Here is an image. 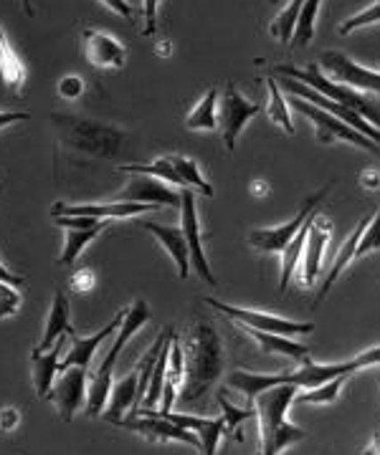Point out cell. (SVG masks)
<instances>
[{"label": "cell", "mask_w": 380, "mask_h": 455, "mask_svg": "<svg viewBox=\"0 0 380 455\" xmlns=\"http://www.w3.org/2000/svg\"><path fill=\"white\" fill-rule=\"evenodd\" d=\"M368 220H370V215H365V218H360L358 220V226L352 228V233L347 235V241L343 245H340V251H337V256H335V263H332L330 274H327V278H325V283H322V291L317 293V304L330 293L332 283L337 281V278L343 276V271H345L347 266L352 263V259H355V251H358V241H360V235H363L365 226H368Z\"/></svg>", "instance_id": "obj_26"}, {"label": "cell", "mask_w": 380, "mask_h": 455, "mask_svg": "<svg viewBox=\"0 0 380 455\" xmlns=\"http://www.w3.org/2000/svg\"><path fill=\"white\" fill-rule=\"evenodd\" d=\"M94 283H97V276H94V271H92V268H79V271L71 276V289H74L77 293L92 291V289H94Z\"/></svg>", "instance_id": "obj_42"}, {"label": "cell", "mask_w": 380, "mask_h": 455, "mask_svg": "<svg viewBox=\"0 0 380 455\" xmlns=\"http://www.w3.org/2000/svg\"><path fill=\"white\" fill-rule=\"evenodd\" d=\"M319 68L330 71L335 76V82L345 84L355 92H370V94H378L380 97V71H373V68H365V66L355 64L350 56L340 53V51H325L319 56Z\"/></svg>", "instance_id": "obj_15"}, {"label": "cell", "mask_w": 380, "mask_h": 455, "mask_svg": "<svg viewBox=\"0 0 380 455\" xmlns=\"http://www.w3.org/2000/svg\"><path fill=\"white\" fill-rule=\"evenodd\" d=\"M163 0H142V36H152L158 28V11Z\"/></svg>", "instance_id": "obj_41"}, {"label": "cell", "mask_w": 380, "mask_h": 455, "mask_svg": "<svg viewBox=\"0 0 380 455\" xmlns=\"http://www.w3.org/2000/svg\"><path fill=\"white\" fill-rule=\"evenodd\" d=\"M112 13H117V16H122V18H127V20H133V8H130V3L127 0H101Z\"/></svg>", "instance_id": "obj_44"}, {"label": "cell", "mask_w": 380, "mask_h": 455, "mask_svg": "<svg viewBox=\"0 0 380 455\" xmlns=\"http://www.w3.org/2000/svg\"><path fill=\"white\" fill-rule=\"evenodd\" d=\"M251 193H254L256 197H262V196H266V193H269V188H266L262 180H256V182L251 185Z\"/></svg>", "instance_id": "obj_49"}, {"label": "cell", "mask_w": 380, "mask_h": 455, "mask_svg": "<svg viewBox=\"0 0 380 455\" xmlns=\"http://www.w3.org/2000/svg\"><path fill=\"white\" fill-rule=\"evenodd\" d=\"M264 112L262 104H254L248 101L239 89L236 84L229 82L226 89H223V99L218 101V130L223 134V145L229 152L236 149V142H239V134L244 132L248 122L256 116V114Z\"/></svg>", "instance_id": "obj_7"}, {"label": "cell", "mask_w": 380, "mask_h": 455, "mask_svg": "<svg viewBox=\"0 0 380 455\" xmlns=\"http://www.w3.org/2000/svg\"><path fill=\"white\" fill-rule=\"evenodd\" d=\"M148 319L150 307L148 301H142V299L134 301L130 309H125L122 324H119L122 329L117 331V337L112 341V347H109V352H107V357L101 359L100 370L86 379V412L92 418H100L101 410L107 405V397H109V390H112V382H115L112 379V370H115V362L119 357V352L137 334V329H142V326L148 324Z\"/></svg>", "instance_id": "obj_3"}, {"label": "cell", "mask_w": 380, "mask_h": 455, "mask_svg": "<svg viewBox=\"0 0 380 455\" xmlns=\"http://www.w3.org/2000/svg\"><path fill=\"white\" fill-rule=\"evenodd\" d=\"M0 79H3V84L8 86V92L13 97L23 94V86H26V79H28V68L23 64L20 53L13 49V44L8 41L3 23H0Z\"/></svg>", "instance_id": "obj_24"}, {"label": "cell", "mask_w": 380, "mask_h": 455, "mask_svg": "<svg viewBox=\"0 0 380 455\" xmlns=\"http://www.w3.org/2000/svg\"><path fill=\"white\" fill-rule=\"evenodd\" d=\"M274 71H277V74H281V76H289V79H297V82L307 84V86H310V89H314L317 94L332 99V101L343 104V107L352 109V112L363 114L365 119H368L373 127H378L380 130V109L378 107H376L370 99L365 97L363 92H355V89H350V86H345V84L330 82V79L322 74V68H319V64H317V61L310 66H304V68L281 64V66H277Z\"/></svg>", "instance_id": "obj_4"}, {"label": "cell", "mask_w": 380, "mask_h": 455, "mask_svg": "<svg viewBox=\"0 0 380 455\" xmlns=\"http://www.w3.org/2000/svg\"><path fill=\"white\" fill-rule=\"evenodd\" d=\"M20 425V412L13 405L0 407V433H13Z\"/></svg>", "instance_id": "obj_43"}, {"label": "cell", "mask_w": 380, "mask_h": 455, "mask_svg": "<svg viewBox=\"0 0 380 455\" xmlns=\"http://www.w3.org/2000/svg\"><path fill=\"white\" fill-rule=\"evenodd\" d=\"M61 347H64V341L61 337L51 344L49 349H41V347H36L34 352H31V377H34V390L36 397H46V392L51 390V385H53V379H56V374H59V357H61Z\"/></svg>", "instance_id": "obj_21"}, {"label": "cell", "mask_w": 380, "mask_h": 455, "mask_svg": "<svg viewBox=\"0 0 380 455\" xmlns=\"http://www.w3.org/2000/svg\"><path fill=\"white\" fill-rule=\"evenodd\" d=\"M82 49L86 61L94 68H122L127 59V49L117 41L115 36L101 33L97 28H84Z\"/></svg>", "instance_id": "obj_18"}, {"label": "cell", "mask_w": 380, "mask_h": 455, "mask_svg": "<svg viewBox=\"0 0 380 455\" xmlns=\"http://www.w3.org/2000/svg\"><path fill=\"white\" fill-rule=\"evenodd\" d=\"M289 107H295L297 112H302L310 122L314 124V130H317V142L319 145H332V142H347V145L358 147V149H365V152H370V155H378L380 157V147L370 140V137H365L358 130H352L350 124H345L343 119H337V116H332L330 112H325V109H319V107H314L310 101H304V99L292 97L289 94Z\"/></svg>", "instance_id": "obj_5"}, {"label": "cell", "mask_w": 380, "mask_h": 455, "mask_svg": "<svg viewBox=\"0 0 380 455\" xmlns=\"http://www.w3.org/2000/svg\"><path fill=\"white\" fill-rule=\"evenodd\" d=\"M56 92H59V97L67 99V101H77V99H82L84 94V79L82 76H77V74H69V76H64V79L59 82Z\"/></svg>", "instance_id": "obj_40"}, {"label": "cell", "mask_w": 380, "mask_h": 455, "mask_svg": "<svg viewBox=\"0 0 380 455\" xmlns=\"http://www.w3.org/2000/svg\"><path fill=\"white\" fill-rule=\"evenodd\" d=\"M380 20V0H373L368 8H363L360 13H355L352 18H347L345 23L337 28L340 31V36H350V33L360 31V28H365V26H373V23H378Z\"/></svg>", "instance_id": "obj_37"}, {"label": "cell", "mask_w": 380, "mask_h": 455, "mask_svg": "<svg viewBox=\"0 0 380 455\" xmlns=\"http://www.w3.org/2000/svg\"><path fill=\"white\" fill-rule=\"evenodd\" d=\"M188 359H185V385H182V403H196L218 382L223 372V349L218 331L211 324H198L188 337Z\"/></svg>", "instance_id": "obj_2"}, {"label": "cell", "mask_w": 380, "mask_h": 455, "mask_svg": "<svg viewBox=\"0 0 380 455\" xmlns=\"http://www.w3.org/2000/svg\"><path fill=\"white\" fill-rule=\"evenodd\" d=\"M360 185L368 188V190H378L380 188V172L378 170H365L360 175Z\"/></svg>", "instance_id": "obj_46"}, {"label": "cell", "mask_w": 380, "mask_h": 455, "mask_svg": "<svg viewBox=\"0 0 380 455\" xmlns=\"http://www.w3.org/2000/svg\"><path fill=\"white\" fill-rule=\"evenodd\" d=\"M155 53L158 56H170L173 53V46H170V41H158V46H155Z\"/></svg>", "instance_id": "obj_48"}, {"label": "cell", "mask_w": 380, "mask_h": 455, "mask_svg": "<svg viewBox=\"0 0 380 455\" xmlns=\"http://www.w3.org/2000/svg\"><path fill=\"white\" fill-rule=\"evenodd\" d=\"M142 228L158 238V243L170 253V259L178 266V278L185 281L190 274V253H188V243L182 235L181 226H160V223H142Z\"/></svg>", "instance_id": "obj_23"}, {"label": "cell", "mask_w": 380, "mask_h": 455, "mask_svg": "<svg viewBox=\"0 0 380 455\" xmlns=\"http://www.w3.org/2000/svg\"><path fill=\"white\" fill-rule=\"evenodd\" d=\"M319 3H322V0H304V5H302V11H299L295 33H292V46H295V49H299V46H307V44L312 41L314 20H317Z\"/></svg>", "instance_id": "obj_35"}, {"label": "cell", "mask_w": 380, "mask_h": 455, "mask_svg": "<svg viewBox=\"0 0 380 455\" xmlns=\"http://www.w3.org/2000/svg\"><path fill=\"white\" fill-rule=\"evenodd\" d=\"M59 122H64V130H67V140L71 145L89 149V152H97L104 157H112L115 149L122 142V132L112 130V127H104L97 122H89V119H71V116H56Z\"/></svg>", "instance_id": "obj_14"}, {"label": "cell", "mask_w": 380, "mask_h": 455, "mask_svg": "<svg viewBox=\"0 0 380 455\" xmlns=\"http://www.w3.org/2000/svg\"><path fill=\"white\" fill-rule=\"evenodd\" d=\"M0 281H5V283H11V286H20V283H26V278L18 276L13 271H8L5 266H3V260H0Z\"/></svg>", "instance_id": "obj_47"}, {"label": "cell", "mask_w": 380, "mask_h": 455, "mask_svg": "<svg viewBox=\"0 0 380 455\" xmlns=\"http://www.w3.org/2000/svg\"><path fill=\"white\" fill-rule=\"evenodd\" d=\"M330 235H332V226L330 220H325V218H319L317 211L310 218V228H307V241H304V260L299 263L302 268H299V281H302V286H312L314 281H317V274H319V268H322V256H325V251H327V243H330Z\"/></svg>", "instance_id": "obj_16"}, {"label": "cell", "mask_w": 380, "mask_h": 455, "mask_svg": "<svg viewBox=\"0 0 380 455\" xmlns=\"http://www.w3.org/2000/svg\"><path fill=\"white\" fill-rule=\"evenodd\" d=\"M347 377H350V374H340V377H335L330 382H322V385H317V387H307L304 392L297 390L295 403H297V405H332V403H337L340 390H343V385L347 382Z\"/></svg>", "instance_id": "obj_31"}, {"label": "cell", "mask_w": 380, "mask_h": 455, "mask_svg": "<svg viewBox=\"0 0 380 455\" xmlns=\"http://www.w3.org/2000/svg\"><path fill=\"white\" fill-rule=\"evenodd\" d=\"M20 307H23V299L16 291V286L0 281V322L8 319V316H16Z\"/></svg>", "instance_id": "obj_39"}, {"label": "cell", "mask_w": 380, "mask_h": 455, "mask_svg": "<svg viewBox=\"0 0 380 455\" xmlns=\"http://www.w3.org/2000/svg\"><path fill=\"white\" fill-rule=\"evenodd\" d=\"M64 334H74V326L69 322V299L67 293L59 291L53 293V301H51V309L49 316H46V331H44V337H41V349H49L53 341L59 339V337H64Z\"/></svg>", "instance_id": "obj_27"}, {"label": "cell", "mask_w": 380, "mask_h": 455, "mask_svg": "<svg viewBox=\"0 0 380 455\" xmlns=\"http://www.w3.org/2000/svg\"><path fill=\"white\" fill-rule=\"evenodd\" d=\"M203 304H208V307H214L215 311H221L223 316H229L233 324L251 326V329H262V331H274V334L297 337V334H310V331L314 329L312 324L289 322V319H281V316H274V314H264V311L231 307V304H223V301H215V299H211V296H206V299H203Z\"/></svg>", "instance_id": "obj_11"}, {"label": "cell", "mask_w": 380, "mask_h": 455, "mask_svg": "<svg viewBox=\"0 0 380 455\" xmlns=\"http://www.w3.org/2000/svg\"><path fill=\"white\" fill-rule=\"evenodd\" d=\"M302 5H304V0H289V3L284 5V11H281L279 16L271 20V26H269L271 38H277L279 44L292 41V33H295V26H297V18H299V11H302Z\"/></svg>", "instance_id": "obj_34"}, {"label": "cell", "mask_w": 380, "mask_h": 455, "mask_svg": "<svg viewBox=\"0 0 380 455\" xmlns=\"http://www.w3.org/2000/svg\"><path fill=\"white\" fill-rule=\"evenodd\" d=\"M0 190H3V182H0Z\"/></svg>", "instance_id": "obj_51"}, {"label": "cell", "mask_w": 380, "mask_h": 455, "mask_svg": "<svg viewBox=\"0 0 380 455\" xmlns=\"http://www.w3.org/2000/svg\"><path fill=\"white\" fill-rule=\"evenodd\" d=\"M117 200H133V203H155L163 208H181V193L163 185L152 175H133L127 185L117 193Z\"/></svg>", "instance_id": "obj_19"}, {"label": "cell", "mask_w": 380, "mask_h": 455, "mask_svg": "<svg viewBox=\"0 0 380 455\" xmlns=\"http://www.w3.org/2000/svg\"><path fill=\"white\" fill-rule=\"evenodd\" d=\"M251 334V339L262 347L266 355H284L289 359H304L310 357V347L292 341L287 334H274V331H262V329H251V326H241Z\"/></svg>", "instance_id": "obj_25"}, {"label": "cell", "mask_w": 380, "mask_h": 455, "mask_svg": "<svg viewBox=\"0 0 380 455\" xmlns=\"http://www.w3.org/2000/svg\"><path fill=\"white\" fill-rule=\"evenodd\" d=\"M182 377H185V357H182V344L178 334H173L170 339V355H167V370L163 379V397H160V410L155 407V412H170L178 395L182 390ZM152 410V407H150Z\"/></svg>", "instance_id": "obj_22"}, {"label": "cell", "mask_w": 380, "mask_h": 455, "mask_svg": "<svg viewBox=\"0 0 380 455\" xmlns=\"http://www.w3.org/2000/svg\"><path fill=\"white\" fill-rule=\"evenodd\" d=\"M170 157V163L175 167V172H178V178H181L182 185H188V188H193V190H198L203 196H214V188H211V182L200 175V167L196 160H190V157H182V155H167Z\"/></svg>", "instance_id": "obj_32"}, {"label": "cell", "mask_w": 380, "mask_h": 455, "mask_svg": "<svg viewBox=\"0 0 380 455\" xmlns=\"http://www.w3.org/2000/svg\"><path fill=\"white\" fill-rule=\"evenodd\" d=\"M107 226H109V220H104L100 226L92 228H64V230H67V241H64V251H61V256H59V263H61V266H71L74 260L82 256V251L86 248V243H92Z\"/></svg>", "instance_id": "obj_29"}, {"label": "cell", "mask_w": 380, "mask_h": 455, "mask_svg": "<svg viewBox=\"0 0 380 455\" xmlns=\"http://www.w3.org/2000/svg\"><path fill=\"white\" fill-rule=\"evenodd\" d=\"M122 316H125V309L117 311L115 319L104 326V329L94 331L92 337H79L77 331H74V334H69V337H71V349L67 352V357L61 359V364H59V372H61V370H67V367H71V364H82V367H89V362H92V357H94L97 347H100L101 341L109 339V337L115 334L117 326L122 324Z\"/></svg>", "instance_id": "obj_20"}, {"label": "cell", "mask_w": 380, "mask_h": 455, "mask_svg": "<svg viewBox=\"0 0 380 455\" xmlns=\"http://www.w3.org/2000/svg\"><path fill=\"white\" fill-rule=\"evenodd\" d=\"M218 89L211 86L206 92V97H200V101L188 112L185 116V127L193 132H214L218 130Z\"/></svg>", "instance_id": "obj_28"}, {"label": "cell", "mask_w": 380, "mask_h": 455, "mask_svg": "<svg viewBox=\"0 0 380 455\" xmlns=\"http://www.w3.org/2000/svg\"><path fill=\"white\" fill-rule=\"evenodd\" d=\"M28 119H31V114L26 112H0V130H5L16 122H28Z\"/></svg>", "instance_id": "obj_45"}, {"label": "cell", "mask_w": 380, "mask_h": 455, "mask_svg": "<svg viewBox=\"0 0 380 455\" xmlns=\"http://www.w3.org/2000/svg\"><path fill=\"white\" fill-rule=\"evenodd\" d=\"M20 8H23V13H26L28 18L36 16V8H34V3H31V0H20Z\"/></svg>", "instance_id": "obj_50"}, {"label": "cell", "mask_w": 380, "mask_h": 455, "mask_svg": "<svg viewBox=\"0 0 380 455\" xmlns=\"http://www.w3.org/2000/svg\"><path fill=\"white\" fill-rule=\"evenodd\" d=\"M86 370L89 367H82V364H71L67 370H61L44 397L51 405H56L64 423H71L79 407L86 403Z\"/></svg>", "instance_id": "obj_9"}, {"label": "cell", "mask_w": 380, "mask_h": 455, "mask_svg": "<svg viewBox=\"0 0 380 455\" xmlns=\"http://www.w3.org/2000/svg\"><path fill=\"white\" fill-rule=\"evenodd\" d=\"M373 364H380V347H373L363 352L360 357L350 359V362H343V364H317L310 357L299 359L297 370L292 372H281V374H251L244 372V370H236V372L229 374L226 385L231 390L241 392L247 397L248 407L254 403V397L262 390H269L274 385H297L299 390H307V387H317L322 382H330L340 374H355L358 370H365V367H373Z\"/></svg>", "instance_id": "obj_1"}, {"label": "cell", "mask_w": 380, "mask_h": 455, "mask_svg": "<svg viewBox=\"0 0 380 455\" xmlns=\"http://www.w3.org/2000/svg\"><path fill=\"white\" fill-rule=\"evenodd\" d=\"M297 385H274L269 390H262L254 397V415L259 418V435H262V453L269 448L274 433L279 430L287 420V410L295 403Z\"/></svg>", "instance_id": "obj_6"}, {"label": "cell", "mask_w": 380, "mask_h": 455, "mask_svg": "<svg viewBox=\"0 0 380 455\" xmlns=\"http://www.w3.org/2000/svg\"><path fill=\"white\" fill-rule=\"evenodd\" d=\"M218 407H221V418H223V425H226V433H236L241 425L254 418V407H236L231 405L223 392H218Z\"/></svg>", "instance_id": "obj_36"}, {"label": "cell", "mask_w": 380, "mask_h": 455, "mask_svg": "<svg viewBox=\"0 0 380 455\" xmlns=\"http://www.w3.org/2000/svg\"><path fill=\"white\" fill-rule=\"evenodd\" d=\"M271 3H277V0H271Z\"/></svg>", "instance_id": "obj_52"}, {"label": "cell", "mask_w": 380, "mask_h": 455, "mask_svg": "<svg viewBox=\"0 0 380 455\" xmlns=\"http://www.w3.org/2000/svg\"><path fill=\"white\" fill-rule=\"evenodd\" d=\"M373 251H380V208L376 215H370L368 226H365L363 235L358 241V251H355V259H363Z\"/></svg>", "instance_id": "obj_38"}, {"label": "cell", "mask_w": 380, "mask_h": 455, "mask_svg": "<svg viewBox=\"0 0 380 455\" xmlns=\"http://www.w3.org/2000/svg\"><path fill=\"white\" fill-rule=\"evenodd\" d=\"M117 425L125 427V430H130V433L142 435L150 443H185V445L196 448L198 453L203 451L196 433L185 430L181 425H175L173 420L163 418V415H130V418H122Z\"/></svg>", "instance_id": "obj_12"}, {"label": "cell", "mask_w": 380, "mask_h": 455, "mask_svg": "<svg viewBox=\"0 0 380 455\" xmlns=\"http://www.w3.org/2000/svg\"><path fill=\"white\" fill-rule=\"evenodd\" d=\"M181 228L182 235H185V243H188V253H190V268H196L206 283L215 286V276L208 266L206 259V251H203V238H200V220H198V205H196V193L182 188L181 193Z\"/></svg>", "instance_id": "obj_13"}, {"label": "cell", "mask_w": 380, "mask_h": 455, "mask_svg": "<svg viewBox=\"0 0 380 455\" xmlns=\"http://www.w3.org/2000/svg\"><path fill=\"white\" fill-rule=\"evenodd\" d=\"M119 172H127V175H152V178L170 182V185H182L175 167L170 163V157H158L148 164H119L117 167Z\"/></svg>", "instance_id": "obj_33"}, {"label": "cell", "mask_w": 380, "mask_h": 455, "mask_svg": "<svg viewBox=\"0 0 380 455\" xmlns=\"http://www.w3.org/2000/svg\"><path fill=\"white\" fill-rule=\"evenodd\" d=\"M266 89H269V104H266L264 114L277 124V127H281V130L287 132V134H295L292 114H289V101L281 94L277 79L266 76Z\"/></svg>", "instance_id": "obj_30"}, {"label": "cell", "mask_w": 380, "mask_h": 455, "mask_svg": "<svg viewBox=\"0 0 380 455\" xmlns=\"http://www.w3.org/2000/svg\"><path fill=\"white\" fill-rule=\"evenodd\" d=\"M150 211H163V205L155 203H133V200H112V203H89V205H67L56 203L51 208V215H86V218H134Z\"/></svg>", "instance_id": "obj_17"}, {"label": "cell", "mask_w": 380, "mask_h": 455, "mask_svg": "<svg viewBox=\"0 0 380 455\" xmlns=\"http://www.w3.org/2000/svg\"><path fill=\"white\" fill-rule=\"evenodd\" d=\"M279 89H284L287 94H292V97H299L304 99V101H310V104H314V107H319V109H325V112H330L332 116H337V119H343L345 124H350L352 130H358L360 134H365V137H370L376 145L380 147V130L378 127H373L368 119H365L363 114L352 112V109H347V107H343V104H337V101H332V99L322 97V94H317L314 89H310L307 84L297 82V79H289V76H281Z\"/></svg>", "instance_id": "obj_10"}, {"label": "cell", "mask_w": 380, "mask_h": 455, "mask_svg": "<svg viewBox=\"0 0 380 455\" xmlns=\"http://www.w3.org/2000/svg\"><path fill=\"white\" fill-rule=\"evenodd\" d=\"M332 185L335 182H327L322 190H317L312 197H307L304 200V208L297 212V218H292L289 223H284V226L277 228H256V230H251L248 233V245L251 248H256V251H262V253H281L287 243L297 235V230L304 226V220L312 215L317 208H319V200H325V196L332 190Z\"/></svg>", "instance_id": "obj_8"}]
</instances>
